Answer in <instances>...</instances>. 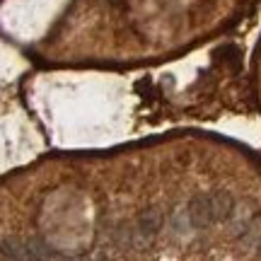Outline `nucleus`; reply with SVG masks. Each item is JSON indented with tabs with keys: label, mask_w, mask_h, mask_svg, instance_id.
<instances>
[{
	"label": "nucleus",
	"mask_w": 261,
	"mask_h": 261,
	"mask_svg": "<svg viewBox=\"0 0 261 261\" xmlns=\"http://www.w3.org/2000/svg\"><path fill=\"white\" fill-rule=\"evenodd\" d=\"M162 223H165V218H162V213H160L158 208H148V211H143V213L138 215L136 230L130 232V242L140 244V247L150 244V240L162 230Z\"/></svg>",
	"instance_id": "obj_1"
},
{
	"label": "nucleus",
	"mask_w": 261,
	"mask_h": 261,
	"mask_svg": "<svg viewBox=\"0 0 261 261\" xmlns=\"http://www.w3.org/2000/svg\"><path fill=\"white\" fill-rule=\"evenodd\" d=\"M187 213L191 218V225L194 230H203V227H211L215 225L213 220V205H211V194H198L194 196L187 205Z\"/></svg>",
	"instance_id": "obj_2"
},
{
	"label": "nucleus",
	"mask_w": 261,
	"mask_h": 261,
	"mask_svg": "<svg viewBox=\"0 0 261 261\" xmlns=\"http://www.w3.org/2000/svg\"><path fill=\"white\" fill-rule=\"evenodd\" d=\"M109 3H112V5H121L123 0H109Z\"/></svg>",
	"instance_id": "obj_6"
},
{
	"label": "nucleus",
	"mask_w": 261,
	"mask_h": 261,
	"mask_svg": "<svg viewBox=\"0 0 261 261\" xmlns=\"http://www.w3.org/2000/svg\"><path fill=\"white\" fill-rule=\"evenodd\" d=\"M169 225H172V230L177 234H187L189 230H194V225H191V218H189L187 208H179V211H174L172 213V218H169Z\"/></svg>",
	"instance_id": "obj_5"
},
{
	"label": "nucleus",
	"mask_w": 261,
	"mask_h": 261,
	"mask_svg": "<svg viewBox=\"0 0 261 261\" xmlns=\"http://www.w3.org/2000/svg\"><path fill=\"white\" fill-rule=\"evenodd\" d=\"M211 205H213V220L215 223H230L237 201L232 198V194L227 191H213L211 194Z\"/></svg>",
	"instance_id": "obj_3"
},
{
	"label": "nucleus",
	"mask_w": 261,
	"mask_h": 261,
	"mask_svg": "<svg viewBox=\"0 0 261 261\" xmlns=\"http://www.w3.org/2000/svg\"><path fill=\"white\" fill-rule=\"evenodd\" d=\"M237 240L244 247H249V249H259L261 247V215H254V218H249L244 223V227L237 232Z\"/></svg>",
	"instance_id": "obj_4"
},
{
	"label": "nucleus",
	"mask_w": 261,
	"mask_h": 261,
	"mask_svg": "<svg viewBox=\"0 0 261 261\" xmlns=\"http://www.w3.org/2000/svg\"><path fill=\"white\" fill-rule=\"evenodd\" d=\"M259 249H261V247H259ZM259 256H261V252H259Z\"/></svg>",
	"instance_id": "obj_7"
}]
</instances>
